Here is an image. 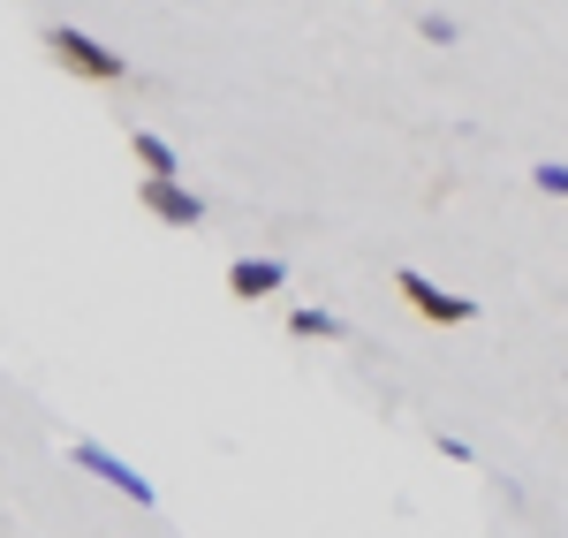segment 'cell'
<instances>
[{
  "instance_id": "1",
  "label": "cell",
  "mask_w": 568,
  "mask_h": 538,
  "mask_svg": "<svg viewBox=\"0 0 568 538\" xmlns=\"http://www.w3.org/2000/svg\"><path fill=\"white\" fill-rule=\"evenodd\" d=\"M45 53H53L69 77H91V84H122V77H130V61H122L114 45H99L91 31H77V23H53V31H45Z\"/></svg>"
},
{
  "instance_id": "2",
  "label": "cell",
  "mask_w": 568,
  "mask_h": 538,
  "mask_svg": "<svg viewBox=\"0 0 568 538\" xmlns=\"http://www.w3.org/2000/svg\"><path fill=\"white\" fill-rule=\"evenodd\" d=\"M394 296H402L417 318H433V326H470V318H478V296H447V288H439V281H425L417 266L394 273Z\"/></svg>"
},
{
  "instance_id": "3",
  "label": "cell",
  "mask_w": 568,
  "mask_h": 538,
  "mask_svg": "<svg viewBox=\"0 0 568 538\" xmlns=\"http://www.w3.org/2000/svg\"><path fill=\"white\" fill-rule=\"evenodd\" d=\"M69 463H77V470H91V478H106V486H114V494H130L136 508H152V478H136L130 463H122V455L114 448H99V440H69Z\"/></svg>"
},
{
  "instance_id": "4",
  "label": "cell",
  "mask_w": 568,
  "mask_h": 538,
  "mask_svg": "<svg viewBox=\"0 0 568 538\" xmlns=\"http://www.w3.org/2000/svg\"><path fill=\"white\" fill-rule=\"evenodd\" d=\"M136 205H144L160 227H197V221H205V197H197V190H182L175 175H168V182L144 175V182H136Z\"/></svg>"
},
{
  "instance_id": "5",
  "label": "cell",
  "mask_w": 568,
  "mask_h": 538,
  "mask_svg": "<svg viewBox=\"0 0 568 538\" xmlns=\"http://www.w3.org/2000/svg\"><path fill=\"white\" fill-rule=\"evenodd\" d=\"M288 288V266H273V258H235L227 266V296L235 304H258V296H281Z\"/></svg>"
},
{
  "instance_id": "6",
  "label": "cell",
  "mask_w": 568,
  "mask_h": 538,
  "mask_svg": "<svg viewBox=\"0 0 568 538\" xmlns=\"http://www.w3.org/2000/svg\"><path fill=\"white\" fill-rule=\"evenodd\" d=\"M130 152H136V168H144V175H175L182 160H175V144H168V136H152V130H130Z\"/></svg>"
},
{
  "instance_id": "7",
  "label": "cell",
  "mask_w": 568,
  "mask_h": 538,
  "mask_svg": "<svg viewBox=\"0 0 568 538\" xmlns=\"http://www.w3.org/2000/svg\"><path fill=\"white\" fill-rule=\"evenodd\" d=\"M288 334H304V342H342V318L318 312V304H296V312H288Z\"/></svg>"
},
{
  "instance_id": "8",
  "label": "cell",
  "mask_w": 568,
  "mask_h": 538,
  "mask_svg": "<svg viewBox=\"0 0 568 538\" xmlns=\"http://www.w3.org/2000/svg\"><path fill=\"white\" fill-rule=\"evenodd\" d=\"M530 182H538V190H554V197H568V168H561V160H546V168H530Z\"/></svg>"
},
{
  "instance_id": "9",
  "label": "cell",
  "mask_w": 568,
  "mask_h": 538,
  "mask_svg": "<svg viewBox=\"0 0 568 538\" xmlns=\"http://www.w3.org/2000/svg\"><path fill=\"white\" fill-rule=\"evenodd\" d=\"M417 31H425V39H433V45H455V39H463V31H455L447 16H417Z\"/></svg>"
}]
</instances>
